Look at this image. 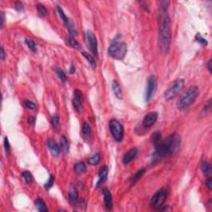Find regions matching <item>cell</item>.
Listing matches in <instances>:
<instances>
[{"label": "cell", "instance_id": "obj_1", "mask_svg": "<svg viewBox=\"0 0 212 212\" xmlns=\"http://www.w3.org/2000/svg\"><path fill=\"white\" fill-rule=\"evenodd\" d=\"M171 38V22L166 11L160 9L158 15V42L162 53L166 54L169 50Z\"/></svg>", "mask_w": 212, "mask_h": 212}, {"label": "cell", "instance_id": "obj_43", "mask_svg": "<svg viewBox=\"0 0 212 212\" xmlns=\"http://www.w3.org/2000/svg\"><path fill=\"white\" fill-rule=\"evenodd\" d=\"M208 69H209V71L210 72H211V60H209V62H208Z\"/></svg>", "mask_w": 212, "mask_h": 212}, {"label": "cell", "instance_id": "obj_29", "mask_svg": "<svg viewBox=\"0 0 212 212\" xmlns=\"http://www.w3.org/2000/svg\"><path fill=\"white\" fill-rule=\"evenodd\" d=\"M37 11L39 12V14H41V15H42V16H46L47 14H48L47 9H46L43 5L41 4H39L37 5Z\"/></svg>", "mask_w": 212, "mask_h": 212}, {"label": "cell", "instance_id": "obj_6", "mask_svg": "<svg viewBox=\"0 0 212 212\" xmlns=\"http://www.w3.org/2000/svg\"><path fill=\"white\" fill-rule=\"evenodd\" d=\"M167 191L166 189H161L153 195L151 200V205L155 210H161L163 206V204L166 201L167 197Z\"/></svg>", "mask_w": 212, "mask_h": 212}, {"label": "cell", "instance_id": "obj_20", "mask_svg": "<svg viewBox=\"0 0 212 212\" xmlns=\"http://www.w3.org/2000/svg\"><path fill=\"white\" fill-rule=\"evenodd\" d=\"M60 149H61L62 151H64L65 152H68V151H69L68 141H67V138H65V136H61V137H60Z\"/></svg>", "mask_w": 212, "mask_h": 212}, {"label": "cell", "instance_id": "obj_13", "mask_svg": "<svg viewBox=\"0 0 212 212\" xmlns=\"http://www.w3.org/2000/svg\"><path fill=\"white\" fill-rule=\"evenodd\" d=\"M108 167L107 166H102L100 167V169L99 171V177H100V179H99V181H98V183H97V186L99 187V186H100L104 182H105L106 180H107V177H108Z\"/></svg>", "mask_w": 212, "mask_h": 212}, {"label": "cell", "instance_id": "obj_22", "mask_svg": "<svg viewBox=\"0 0 212 212\" xmlns=\"http://www.w3.org/2000/svg\"><path fill=\"white\" fill-rule=\"evenodd\" d=\"M201 171L202 172L204 173V175L206 176H209L211 174V165L208 163L207 161H204L201 165Z\"/></svg>", "mask_w": 212, "mask_h": 212}, {"label": "cell", "instance_id": "obj_32", "mask_svg": "<svg viewBox=\"0 0 212 212\" xmlns=\"http://www.w3.org/2000/svg\"><path fill=\"white\" fill-rule=\"evenodd\" d=\"M53 184H54V176H51L50 178L47 181V182L45 184V188H46V190H49L51 186H53Z\"/></svg>", "mask_w": 212, "mask_h": 212}, {"label": "cell", "instance_id": "obj_33", "mask_svg": "<svg viewBox=\"0 0 212 212\" xmlns=\"http://www.w3.org/2000/svg\"><path fill=\"white\" fill-rule=\"evenodd\" d=\"M196 41H197L199 43L202 44V45H206V46L207 45V43H208L207 41H206L205 38H203V37H201V36L199 33L197 34V35H196Z\"/></svg>", "mask_w": 212, "mask_h": 212}, {"label": "cell", "instance_id": "obj_4", "mask_svg": "<svg viewBox=\"0 0 212 212\" xmlns=\"http://www.w3.org/2000/svg\"><path fill=\"white\" fill-rule=\"evenodd\" d=\"M110 133L114 138L117 142H121L124 138V126L115 119H113L110 121Z\"/></svg>", "mask_w": 212, "mask_h": 212}, {"label": "cell", "instance_id": "obj_31", "mask_svg": "<svg viewBox=\"0 0 212 212\" xmlns=\"http://www.w3.org/2000/svg\"><path fill=\"white\" fill-rule=\"evenodd\" d=\"M51 124L53 125V127L55 129L59 127V116L57 115H55L51 117Z\"/></svg>", "mask_w": 212, "mask_h": 212}, {"label": "cell", "instance_id": "obj_7", "mask_svg": "<svg viewBox=\"0 0 212 212\" xmlns=\"http://www.w3.org/2000/svg\"><path fill=\"white\" fill-rule=\"evenodd\" d=\"M164 141H165V143H166L167 147L169 148L171 155L175 152H176L177 149L179 148V146H180V137L176 134H171L170 136H168Z\"/></svg>", "mask_w": 212, "mask_h": 212}, {"label": "cell", "instance_id": "obj_39", "mask_svg": "<svg viewBox=\"0 0 212 212\" xmlns=\"http://www.w3.org/2000/svg\"><path fill=\"white\" fill-rule=\"evenodd\" d=\"M28 123H29L30 124H33L35 123V117H30V118L28 119Z\"/></svg>", "mask_w": 212, "mask_h": 212}, {"label": "cell", "instance_id": "obj_17", "mask_svg": "<svg viewBox=\"0 0 212 212\" xmlns=\"http://www.w3.org/2000/svg\"><path fill=\"white\" fill-rule=\"evenodd\" d=\"M36 206H37V210L41 212H46L48 211V209L46 207V204L44 202V201L42 200V198H37V201H36Z\"/></svg>", "mask_w": 212, "mask_h": 212}, {"label": "cell", "instance_id": "obj_30", "mask_svg": "<svg viewBox=\"0 0 212 212\" xmlns=\"http://www.w3.org/2000/svg\"><path fill=\"white\" fill-rule=\"evenodd\" d=\"M69 43L70 46H72V47H74L75 49H77V50H80V43L76 42V40H75V38L73 37H70L69 38Z\"/></svg>", "mask_w": 212, "mask_h": 212}, {"label": "cell", "instance_id": "obj_28", "mask_svg": "<svg viewBox=\"0 0 212 212\" xmlns=\"http://www.w3.org/2000/svg\"><path fill=\"white\" fill-rule=\"evenodd\" d=\"M144 172H145V170L144 169H141V170H139L137 171V173L135 174V175L134 176V177L132 178V183L133 184H134L138 180V179H140L141 178V176L144 174Z\"/></svg>", "mask_w": 212, "mask_h": 212}, {"label": "cell", "instance_id": "obj_38", "mask_svg": "<svg viewBox=\"0 0 212 212\" xmlns=\"http://www.w3.org/2000/svg\"><path fill=\"white\" fill-rule=\"evenodd\" d=\"M16 9L18 10H21L23 9V4H22V3H20V2H17L16 3Z\"/></svg>", "mask_w": 212, "mask_h": 212}, {"label": "cell", "instance_id": "obj_35", "mask_svg": "<svg viewBox=\"0 0 212 212\" xmlns=\"http://www.w3.org/2000/svg\"><path fill=\"white\" fill-rule=\"evenodd\" d=\"M25 105L27 106V108L30 109V110H34V109H36V104H34L33 102L27 100V101L25 102Z\"/></svg>", "mask_w": 212, "mask_h": 212}, {"label": "cell", "instance_id": "obj_36", "mask_svg": "<svg viewBox=\"0 0 212 212\" xmlns=\"http://www.w3.org/2000/svg\"><path fill=\"white\" fill-rule=\"evenodd\" d=\"M4 148H5V150H6V152H8V153H9L10 145H9V140H8V138H4Z\"/></svg>", "mask_w": 212, "mask_h": 212}, {"label": "cell", "instance_id": "obj_14", "mask_svg": "<svg viewBox=\"0 0 212 212\" xmlns=\"http://www.w3.org/2000/svg\"><path fill=\"white\" fill-rule=\"evenodd\" d=\"M104 202H105V206L107 210L110 211L113 207V202H112V196H111L110 191L108 189L104 190Z\"/></svg>", "mask_w": 212, "mask_h": 212}, {"label": "cell", "instance_id": "obj_16", "mask_svg": "<svg viewBox=\"0 0 212 212\" xmlns=\"http://www.w3.org/2000/svg\"><path fill=\"white\" fill-rule=\"evenodd\" d=\"M112 90H113V91L115 93V96L117 97L118 99L121 100V99L123 98L122 90H121V88H120V84L118 83L116 80H114L113 83H112Z\"/></svg>", "mask_w": 212, "mask_h": 212}, {"label": "cell", "instance_id": "obj_18", "mask_svg": "<svg viewBox=\"0 0 212 212\" xmlns=\"http://www.w3.org/2000/svg\"><path fill=\"white\" fill-rule=\"evenodd\" d=\"M69 201L72 205L73 204H76L77 201H78V192H77V191L76 189H71V191H70L69 193Z\"/></svg>", "mask_w": 212, "mask_h": 212}, {"label": "cell", "instance_id": "obj_23", "mask_svg": "<svg viewBox=\"0 0 212 212\" xmlns=\"http://www.w3.org/2000/svg\"><path fill=\"white\" fill-rule=\"evenodd\" d=\"M54 70H55V72L57 75V76L59 77V79L63 83L66 82V76H65V74L64 71L58 68V67H55V68H54Z\"/></svg>", "mask_w": 212, "mask_h": 212}, {"label": "cell", "instance_id": "obj_2", "mask_svg": "<svg viewBox=\"0 0 212 212\" xmlns=\"http://www.w3.org/2000/svg\"><path fill=\"white\" fill-rule=\"evenodd\" d=\"M199 95V89L196 85H193L181 95L177 101V107L180 110H186L192 105Z\"/></svg>", "mask_w": 212, "mask_h": 212}, {"label": "cell", "instance_id": "obj_40", "mask_svg": "<svg viewBox=\"0 0 212 212\" xmlns=\"http://www.w3.org/2000/svg\"><path fill=\"white\" fill-rule=\"evenodd\" d=\"M4 58H5L4 50L3 47H1V59H2V60H4Z\"/></svg>", "mask_w": 212, "mask_h": 212}, {"label": "cell", "instance_id": "obj_21", "mask_svg": "<svg viewBox=\"0 0 212 212\" xmlns=\"http://www.w3.org/2000/svg\"><path fill=\"white\" fill-rule=\"evenodd\" d=\"M100 153H96V154H95L92 157H89L87 161L90 165L95 166V165H97V164L100 162Z\"/></svg>", "mask_w": 212, "mask_h": 212}, {"label": "cell", "instance_id": "obj_12", "mask_svg": "<svg viewBox=\"0 0 212 212\" xmlns=\"http://www.w3.org/2000/svg\"><path fill=\"white\" fill-rule=\"evenodd\" d=\"M138 152V151L137 148H132V149L129 150L128 152L125 153L124 156L123 162H124V164H128L129 162H131L135 157H137Z\"/></svg>", "mask_w": 212, "mask_h": 212}, {"label": "cell", "instance_id": "obj_11", "mask_svg": "<svg viewBox=\"0 0 212 212\" xmlns=\"http://www.w3.org/2000/svg\"><path fill=\"white\" fill-rule=\"evenodd\" d=\"M82 101H83V95L82 93L78 90H75L73 98V105L76 111H80L82 108Z\"/></svg>", "mask_w": 212, "mask_h": 212}, {"label": "cell", "instance_id": "obj_41", "mask_svg": "<svg viewBox=\"0 0 212 212\" xmlns=\"http://www.w3.org/2000/svg\"><path fill=\"white\" fill-rule=\"evenodd\" d=\"M4 23V14L2 12L1 13V27H3Z\"/></svg>", "mask_w": 212, "mask_h": 212}, {"label": "cell", "instance_id": "obj_25", "mask_svg": "<svg viewBox=\"0 0 212 212\" xmlns=\"http://www.w3.org/2000/svg\"><path fill=\"white\" fill-rule=\"evenodd\" d=\"M82 55H83L84 56H85V58L90 62V64L92 66V68H95V65H96V63H95V59H94V57H93L92 55H90L89 53H86V52H82Z\"/></svg>", "mask_w": 212, "mask_h": 212}, {"label": "cell", "instance_id": "obj_27", "mask_svg": "<svg viewBox=\"0 0 212 212\" xmlns=\"http://www.w3.org/2000/svg\"><path fill=\"white\" fill-rule=\"evenodd\" d=\"M25 42H26V44L28 45L30 50H32V51H37V45H36V42H34L33 40L30 39V38H27Z\"/></svg>", "mask_w": 212, "mask_h": 212}, {"label": "cell", "instance_id": "obj_37", "mask_svg": "<svg viewBox=\"0 0 212 212\" xmlns=\"http://www.w3.org/2000/svg\"><path fill=\"white\" fill-rule=\"evenodd\" d=\"M206 186L208 187L209 190H211L212 188V181L211 178H208L206 181Z\"/></svg>", "mask_w": 212, "mask_h": 212}, {"label": "cell", "instance_id": "obj_34", "mask_svg": "<svg viewBox=\"0 0 212 212\" xmlns=\"http://www.w3.org/2000/svg\"><path fill=\"white\" fill-rule=\"evenodd\" d=\"M160 4H161V10L166 11L168 9V6L170 4V2L169 1H161Z\"/></svg>", "mask_w": 212, "mask_h": 212}, {"label": "cell", "instance_id": "obj_8", "mask_svg": "<svg viewBox=\"0 0 212 212\" xmlns=\"http://www.w3.org/2000/svg\"><path fill=\"white\" fill-rule=\"evenodd\" d=\"M156 88H157V80L154 76H150L148 80L147 89H146V93H145L146 101H149L152 99L153 94L156 90Z\"/></svg>", "mask_w": 212, "mask_h": 212}, {"label": "cell", "instance_id": "obj_42", "mask_svg": "<svg viewBox=\"0 0 212 212\" xmlns=\"http://www.w3.org/2000/svg\"><path fill=\"white\" fill-rule=\"evenodd\" d=\"M75 70L74 65H71L70 68V74H74Z\"/></svg>", "mask_w": 212, "mask_h": 212}, {"label": "cell", "instance_id": "obj_10", "mask_svg": "<svg viewBox=\"0 0 212 212\" xmlns=\"http://www.w3.org/2000/svg\"><path fill=\"white\" fill-rule=\"evenodd\" d=\"M158 114L157 112H150L147 115L144 117L143 120V125L146 128H150L152 125H153L157 120Z\"/></svg>", "mask_w": 212, "mask_h": 212}, {"label": "cell", "instance_id": "obj_26", "mask_svg": "<svg viewBox=\"0 0 212 212\" xmlns=\"http://www.w3.org/2000/svg\"><path fill=\"white\" fill-rule=\"evenodd\" d=\"M82 132L85 136L89 137L91 135V128L88 123H84L83 126H82Z\"/></svg>", "mask_w": 212, "mask_h": 212}, {"label": "cell", "instance_id": "obj_9", "mask_svg": "<svg viewBox=\"0 0 212 212\" xmlns=\"http://www.w3.org/2000/svg\"><path fill=\"white\" fill-rule=\"evenodd\" d=\"M86 39H87L88 45L90 46V49L91 50L93 53L95 55L98 54V42L95 35L90 31L86 32Z\"/></svg>", "mask_w": 212, "mask_h": 212}, {"label": "cell", "instance_id": "obj_5", "mask_svg": "<svg viewBox=\"0 0 212 212\" xmlns=\"http://www.w3.org/2000/svg\"><path fill=\"white\" fill-rule=\"evenodd\" d=\"M184 84L185 81L183 79H177L176 80H175L165 92V99L167 100L174 99L183 89Z\"/></svg>", "mask_w": 212, "mask_h": 212}, {"label": "cell", "instance_id": "obj_15", "mask_svg": "<svg viewBox=\"0 0 212 212\" xmlns=\"http://www.w3.org/2000/svg\"><path fill=\"white\" fill-rule=\"evenodd\" d=\"M47 146H48V148H49V150H50V152L52 155L57 156L60 153V148L55 140H53V139L49 140L48 143H47Z\"/></svg>", "mask_w": 212, "mask_h": 212}, {"label": "cell", "instance_id": "obj_19", "mask_svg": "<svg viewBox=\"0 0 212 212\" xmlns=\"http://www.w3.org/2000/svg\"><path fill=\"white\" fill-rule=\"evenodd\" d=\"M74 170L76 173H83L84 171L86 170V166L83 161H79L77 163H75L74 166Z\"/></svg>", "mask_w": 212, "mask_h": 212}, {"label": "cell", "instance_id": "obj_24", "mask_svg": "<svg viewBox=\"0 0 212 212\" xmlns=\"http://www.w3.org/2000/svg\"><path fill=\"white\" fill-rule=\"evenodd\" d=\"M22 176H23V180L25 181L26 183H31L32 181H33V176H32V175L31 174V172L28 171H23V173H22Z\"/></svg>", "mask_w": 212, "mask_h": 212}, {"label": "cell", "instance_id": "obj_3", "mask_svg": "<svg viewBox=\"0 0 212 212\" xmlns=\"http://www.w3.org/2000/svg\"><path fill=\"white\" fill-rule=\"evenodd\" d=\"M109 55L116 60H122L127 53V46L124 42L115 39L109 47Z\"/></svg>", "mask_w": 212, "mask_h": 212}]
</instances>
